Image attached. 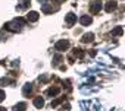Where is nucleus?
Wrapping results in <instances>:
<instances>
[{
    "mask_svg": "<svg viewBox=\"0 0 125 111\" xmlns=\"http://www.w3.org/2000/svg\"><path fill=\"white\" fill-rule=\"evenodd\" d=\"M24 24H25V21H24L22 18H19V19H15L13 22L8 24V25H6V29L12 31V32H16V31H19V29H21V26H22Z\"/></svg>",
    "mask_w": 125,
    "mask_h": 111,
    "instance_id": "nucleus-1",
    "label": "nucleus"
},
{
    "mask_svg": "<svg viewBox=\"0 0 125 111\" xmlns=\"http://www.w3.org/2000/svg\"><path fill=\"white\" fill-rule=\"evenodd\" d=\"M54 48H56V50H59V51H63V50L69 48V42H68V41H65V40L57 41V42H56V45H54Z\"/></svg>",
    "mask_w": 125,
    "mask_h": 111,
    "instance_id": "nucleus-2",
    "label": "nucleus"
},
{
    "mask_svg": "<svg viewBox=\"0 0 125 111\" xmlns=\"http://www.w3.org/2000/svg\"><path fill=\"white\" fill-rule=\"evenodd\" d=\"M65 22H66L68 26H72V25L77 22V15H74V13H68L66 18H65Z\"/></svg>",
    "mask_w": 125,
    "mask_h": 111,
    "instance_id": "nucleus-3",
    "label": "nucleus"
},
{
    "mask_svg": "<svg viewBox=\"0 0 125 111\" xmlns=\"http://www.w3.org/2000/svg\"><path fill=\"white\" fill-rule=\"evenodd\" d=\"M102 2H100V0H97V2H94L93 5H91V8H90V12L94 15V13H97V12H100V9H102Z\"/></svg>",
    "mask_w": 125,
    "mask_h": 111,
    "instance_id": "nucleus-4",
    "label": "nucleus"
},
{
    "mask_svg": "<svg viewBox=\"0 0 125 111\" xmlns=\"http://www.w3.org/2000/svg\"><path fill=\"white\" fill-rule=\"evenodd\" d=\"M116 6H118V5H116V2H113V0H112V2H109V3L104 6V10H106V12H112V10H115V9H116Z\"/></svg>",
    "mask_w": 125,
    "mask_h": 111,
    "instance_id": "nucleus-5",
    "label": "nucleus"
},
{
    "mask_svg": "<svg viewBox=\"0 0 125 111\" xmlns=\"http://www.w3.org/2000/svg\"><path fill=\"white\" fill-rule=\"evenodd\" d=\"M80 22H81V25H84V26H87V25H90V24H91V18H90L88 15H84V16H81V19H80Z\"/></svg>",
    "mask_w": 125,
    "mask_h": 111,
    "instance_id": "nucleus-6",
    "label": "nucleus"
},
{
    "mask_svg": "<svg viewBox=\"0 0 125 111\" xmlns=\"http://www.w3.org/2000/svg\"><path fill=\"white\" fill-rule=\"evenodd\" d=\"M60 92V88H57V86H52L49 91H47V95H50V96H54V95H57Z\"/></svg>",
    "mask_w": 125,
    "mask_h": 111,
    "instance_id": "nucleus-7",
    "label": "nucleus"
},
{
    "mask_svg": "<svg viewBox=\"0 0 125 111\" xmlns=\"http://www.w3.org/2000/svg\"><path fill=\"white\" fill-rule=\"evenodd\" d=\"M27 18H28V21L35 22V21H38V13H37V12H30V13L27 15Z\"/></svg>",
    "mask_w": 125,
    "mask_h": 111,
    "instance_id": "nucleus-8",
    "label": "nucleus"
},
{
    "mask_svg": "<svg viewBox=\"0 0 125 111\" xmlns=\"http://www.w3.org/2000/svg\"><path fill=\"white\" fill-rule=\"evenodd\" d=\"M31 91H32V86H31V83H27V85L24 86V89H22V94H24V96H28V95L31 94Z\"/></svg>",
    "mask_w": 125,
    "mask_h": 111,
    "instance_id": "nucleus-9",
    "label": "nucleus"
},
{
    "mask_svg": "<svg viewBox=\"0 0 125 111\" xmlns=\"http://www.w3.org/2000/svg\"><path fill=\"white\" fill-rule=\"evenodd\" d=\"M27 110V104L25 102H19L13 107V111H25Z\"/></svg>",
    "mask_w": 125,
    "mask_h": 111,
    "instance_id": "nucleus-10",
    "label": "nucleus"
},
{
    "mask_svg": "<svg viewBox=\"0 0 125 111\" xmlns=\"http://www.w3.org/2000/svg\"><path fill=\"white\" fill-rule=\"evenodd\" d=\"M34 105H35L37 108H41V107L44 105V99H43L41 96H37V98L34 99Z\"/></svg>",
    "mask_w": 125,
    "mask_h": 111,
    "instance_id": "nucleus-11",
    "label": "nucleus"
},
{
    "mask_svg": "<svg viewBox=\"0 0 125 111\" xmlns=\"http://www.w3.org/2000/svg\"><path fill=\"white\" fill-rule=\"evenodd\" d=\"M93 37H94L93 34H85L84 38H83V41H84V42H91V41H93Z\"/></svg>",
    "mask_w": 125,
    "mask_h": 111,
    "instance_id": "nucleus-12",
    "label": "nucleus"
},
{
    "mask_svg": "<svg viewBox=\"0 0 125 111\" xmlns=\"http://www.w3.org/2000/svg\"><path fill=\"white\" fill-rule=\"evenodd\" d=\"M122 32H124V29H122L121 26H116V28L112 31V35H121Z\"/></svg>",
    "mask_w": 125,
    "mask_h": 111,
    "instance_id": "nucleus-13",
    "label": "nucleus"
},
{
    "mask_svg": "<svg viewBox=\"0 0 125 111\" xmlns=\"http://www.w3.org/2000/svg\"><path fill=\"white\" fill-rule=\"evenodd\" d=\"M5 96H6V94H5V91H3V89H0V102H2V101L5 99Z\"/></svg>",
    "mask_w": 125,
    "mask_h": 111,
    "instance_id": "nucleus-14",
    "label": "nucleus"
},
{
    "mask_svg": "<svg viewBox=\"0 0 125 111\" xmlns=\"http://www.w3.org/2000/svg\"><path fill=\"white\" fill-rule=\"evenodd\" d=\"M60 101H62L60 98H59V99H56V101H53V102H52V107H56V105H57V104H59Z\"/></svg>",
    "mask_w": 125,
    "mask_h": 111,
    "instance_id": "nucleus-15",
    "label": "nucleus"
},
{
    "mask_svg": "<svg viewBox=\"0 0 125 111\" xmlns=\"http://www.w3.org/2000/svg\"><path fill=\"white\" fill-rule=\"evenodd\" d=\"M53 2H56V3H62V2H65V0H53Z\"/></svg>",
    "mask_w": 125,
    "mask_h": 111,
    "instance_id": "nucleus-16",
    "label": "nucleus"
},
{
    "mask_svg": "<svg viewBox=\"0 0 125 111\" xmlns=\"http://www.w3.org/2000/svg\"><path fill=\"white\" fill-rule=\"evenodd\" d=\"M0 111H6V108L5 107H0Z\"/></svg>",
    "mask_w": 125,
    "mask_h": 111,
    "instance_id": "nucleus-17",
    "label": "nucleus"
}]
</instances>
